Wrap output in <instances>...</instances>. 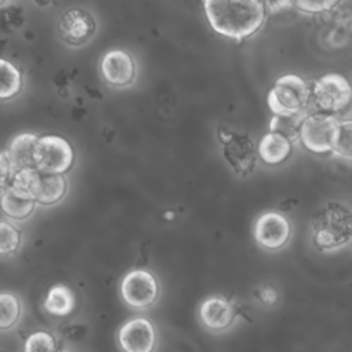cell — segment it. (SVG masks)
Returning <instances> with one entry per match:
<instances>
[{"mask_svg": "<svg viewBox=\"0 0 352 352\" xmlns=\"http://www.w3.org/2000/svg\"><path fill=\"white\" fill-rule=\"evenodd\" d=\"M10 3L8 1H0V7H3V6H8Z\"/></svg>", "mask_w": 352, "mask_h": 352, "instance_id": "obj_30", "label": "cell"}, {"mask_svg": "<svg viewBox=\"0 0 352 352\" xmlns=\"http://www.w3.org/2000/svg\"><path fill=\"white\" fill-rule=\"evenodd\" d=\"M293 151V143L282 135L267 132L257 143L258 158L267 165H279L286 161Z\"/></svg>", "mask_w": 352, "mask_h": 352, "instance_id": "obj_16", "label": "cell"}, {"mask_svg": "<svg viewBox=\"0 0 352 352\" xmlns=\"http://www.w3.org/2000/svg\"><path fill=\"white\" fill-rule=\"evenodd\" d=\"M100 73L107 84L113 87H126L133 81L136 67L128 52L113 50L102 58Z\"/></svg>", "mask_w": 352, "mask_h": 352, "instance_id": "obj_13", "label": "cell"}, {"mask_svg": "<svg viewBox=\"0 0 352 352\" xmlns=\"http://www.w3.org/2000/svg\"><path fill=\"white\" fill-rule=\"evenodd\" d=\"M11 186L28 192L34 202L41 205H54L60 201L66 192L67 184L62 175H47L36 168L22 169L12 173Z\"/></svg>", "mask_w": 352, "mask_h": 352, "instance_id": "obj_5", "label": "cell"}, {"mask_svg": "<svg viewBox=\"0 0 352 352\" xmlns=\"http://www.w3.org/2000/svg\"><path fill=\"white\" fill-rule=\"evenodd\" d=\"M209 25L219 34L242 40L254 34L265 19L264 1H204Z\"/></svg>", "mask_w": 352, "mask_h": 352, "instance_id": "obj_1", "label": "cell"}, {"mask_svg": "<svg viewBox=\"0 0 352 352\" xmlns=\"http://www.w3.org/2000/svg\"><path fill=\"white\" fill-rule=\"evenodd\" d=\"M38 136L34 133H19L16 135L8 146L7 158L11 165L12 173L22 169L36 168L34 165V150L38 142Z\"/></svg>", "mask_w": 352, "mask_h": 352, "instance_id": "obj_15", "label": "cell"}, {"mask_svg": "<svg viewBox=\"0 0 352 352\" xmlns=\"http://www.w3.org/2000/svg\"><path fill=\"white\" fill-rule=\"evenodd\" d=\"M333 153L341 158L352 160V122L338 125Z\"/></svg>", "mask_w": 352, "mask_h": 352, "instance_id": "obj_24", "label": "cell"}, {"mask_svg": "<svg viewBox=\"0 0 352 352\" xmlns=\"http://www.w3.org/2000/svg\"><path fill=\"white\" fill-rule=\"evenodd\" d=\"M221 153L230 168L239 177H248L256 168L258 153L254 139L248 132L219 128Z\"/></svg>", "mask_w": 352, "mask_h": 352, "instance_id": "obj_4", "label": "cell"}, {"mask_svg": "<svg viewBox=\"0 0 352 352\" xmlns=\"http://www.w3.org/2000/svg\"><path fill=\"white\" fill-rule=\"evenodd\" d=\"M308 114H309L308 110H302V111H298L294 114L272 116V118L270 120L268 129H270V132L282 135L289 142L294 143V142L300 140L301 126Z\"/></svg>", "mask_w": 352, "mask_h": 352, "instance_id": "obj_18", "label": "cell"}, {"mask_svg": "<svg viewBox=\"0 0 352 352\" xmlns=\"http://www.w3.org/2000/svg\"><path fill=\"white\" fill-rule=\"evenodd\" d=\"M234 305L221 296L205 298L198 309L201 323L210 331H223L228 329L235 319Z\"/></svg>", "mask_w": 352, "mask_h": 352, "instance_id": "obj_14", "label": "cell"}, {"mask_svg": "<svg viewBox=\"0 0 352 352\" xmlns=\"http://www.w3.org/2000/svg\"><path fill=\"white\" fill-rule=\"evenodd\" d=\"M25 352H56L55 338L47 331H34L26 340L23 345Z\"/></svg>", "mask_w": 352, "mask_h": 352, "instance_id": "obj_23", "label": "cell"}, {"mask_svg": "<svg viewBox=\"0 0 352 352\" xmlns=\"http://www.w3.org/2000/svg\"><path fill=\"white\" fill-rule=\"evenodd\" d=\"M44 308L54 316H67L74 308L73 292L65 285L52 286L44 300Z\"/></svg>", "mask_w": 352, "mask_h": 352, "instance_id": "obj_19", "label": "cell"}, {"mask_svg": "<svg viewBox=\"0 0 352 352\" xmlns=\"http://www.w3.org/2000/svg\"><path fill=\"white\" fill-rule=\"evenodd\" d=\"M351 98V82L340 73L322 74L311 87V103L315 106V111L334 116L348 104Z\"/></svg>", "mask_w": 352, "mask_h": 352, "instance_id": "obj_6", "label": "cell"}, {"mask_svg": "<svg viewBox=\"0 0 352 352\" xmlns=\"http://www.w3.org/2000/svg\"><path fill=\"white\" fill-rule=\"evenodd\" d=\"M257 297L263 304H274L276 301V292L272 287H263Z\"/></svg>", "mask_w": 352, "mask_h": 352, "instance_id": "obj_28", "label": "cell"}, {"mask_svg": "<svg viewBox=\"0 0 352 352\" xmlns=\"http://www.w3.org/2000/svg\"><path fill=\"white\" fill-rule=\"evenodd\" d=\"M21 88V72L11 62L0 59V99H10L15 96Z\"/></svg>", "mask_w": 352, "mask_h": 352, "instance_id": "obj_20", "label": "cell"}, {"mask_svg": "<svg viewBox=\"0 0 352 352\" xmlns=\"http://www.w3.org/2000/svg\"><path fill=\"white\" fill-rule=\"evenodd\" d=\"M118 344L122 352H154L155 329L146 318L129 319L118 330Z\"/></svg>", "mask_w": 352, "mask_h": 352, "instance_id": "obj_12", "label": "cell"}, {"mask_svg": "<svg viewBox=\"0 0 352 352\" xmlns=\"http://www.w3.org/2000/svg\"><path fill=\"white\" fill-rule=\"evenodd\" d=\"M312 242L319 250H336L352 242V209L329 202L311 219Z\"/></svg>", "mask_w": 352, "mask_h": 352, "instance_id": "obj_2", "label": "cell"}, {"mask_svg": "<svg viewBox=\"0 0 352 352\" xmlns=\"http://www.w3.org/2000/svg\"><path fill=\"white\" fill-rule=\"evenodd\" d=\"M21 245L19 231L8 221L0 220V254L10 256L18 250Z\"/></svg>", "mask_w": 352, "mask_h": 352, "instance_id": "obj_22", "label": "cell"}, {"mask_svg": "<svg viewBox=\"0 0 352 352\" xmlns=\"http://www.w3.org/2000/svg\"><path fill=\"white\" fill-rule=\"evenodd\" d=\"M58 34L70 47L85 45L96 33V21L94 15L80 7L67 8L58 19Z\"/></svg>", "mask_w": 352, "mask_h": 352, "instance_id": "obj_9", "label": "cell"}, {"mask_svg": "<svg viewBox=\"0 0 352 352\" xmlns=\"http://www.w3.org/2000/svg\"><path fill=\"white\" fill-rule=\"evenodd\" d=\"M264 6H265V11L271 14H278L294 7V3L293 1H264Z\"/></svg>", "mask_w": 352, "mask_h": 352, "instance_id": "obj_26", "label": "cell"}, {"mask_svg": "<svg viewBox=\"0 0 352 352\" xmlns=\"http://www.w3.org/2000/svg\"><path fill=\"white\" fill-rule=\"evenodd\" d=\"M0 205L6 216L14 220H22L33 213L36 202L28 192L10 186L1 194Z\"/></svg>", "mask_w": 352, "mask_h": 352, "instance_id": "obj_17", "label": "cell"}, {"mask_svg": "<svg viewBox=\"0 0 352 352\" xmlns=\"http://www.w3.org/2000/svg\"><path fill=\"white\" fill-rule=\"evenodd\" d=\"M292 226L289 220L274 210L260 214L253 227L256 242L268 250H276L285 246L290 238Z\"/></svg>", "mask_w": 352, "mask_h": 352, "instance_id": "obj_11", "label": "cell"}, {"mask_svg": "<svg viewBox=\"0 0 352 352\" xmlns=\"http://www.w3.org/2000/svg\"><path fill=\"white\" fill-rule=\"evenodd\" d=\"M10 176H12V170L7 155L0 154V187H3L7 183Z\"/></svg>", "mask_w": 352, "mask_h": 352, "instance_id": "obj_27", "label": "cell"}, {"mask_svg": "<svg viewBox=\"0 0 352 352\" xmlns=\"http://www.w3.org/2000/svg\"><path fill=\"white\" fill-rule=\"evenodd\" d=\"M334 117H336V120L340 124H342V122H352V98H351L348 104L341 111L334 114Z\"/></svg>", "mask_w": 352, "mask_h": 352, "instance_id": "obj_29", "label": "cell"}, {"mask_svg": "<svg viewBox=\"0 0 352 352\" xmlns=\"http://www.w3.org/2000/svg\"><path fill=\"white\" fill-rule=\"evenodd\" d=\"M22 314L19 298L12 294L3 292L0 293V330H10L14 327Z\"/></svg>", "mask_w": 352, "mask_h": 352, "instance_id": "obj_21", "label": "cell"}, {"mask_svg": "<svg viewBox=\"0 0 352 352\" xmlns=\"http://www.w3.org/2000/svg\"><path fill=\"white\" fill-rule=\"evenodd\" d=\"M60 352H62V351H60Z\"/></svg>", "mask_w": 352, "mask_h": 352, "instance_id": "obj_31", "label": "cell"}, {"mask_svg": "<svg viewBox=\"0 0 352 352\" xmlns=\"http://www.w3.org/2000/svg\"><path fill=\"white\" fill-rule=\"evenodd\" d=\"M337 4H338V1H333V0H327V1H296L294 7H297L302 12L319 14V12L330 11Z\"/></svg>", "mask_w": 352, "mask_h": 352, "instance_id": "obj_25", "label": "cell"}, {"mask_svg": "<svg viewBox=\"0 0 352 352\" xmlns=\"http://www.w3.org/2000/svg\"><path fill=\"white\" fill-rule=\"evenodd\" d=\"M338 125L340 122L336 120L334 116L320 111H312L304 120L300 133V142L311 153H333Z\"/></svg>", "mask_w": 352, "mask_h": 352, "instance_id": "obj_7", "label": "cell"}, {"mask_svg": "<svg viewBox=\"0 0 352 352\" xmlns=\"http://www.w3.org/2000/svg\"><path fill=\"white\" fill-rule=\"evenodd\" d=\"M311 103V87L298 74L280 76L267 94V104L274 116L294 114L308 110Z\"/></svg>", "mask_w": 352, "mask_h": 352, "instance_id": "obj_3", "label": "cell"}, {"mask_svg": "<svg viewBox=\"0 0 352 352\" xmlns=\"http://www.w3.org/2000/svg\"><path fill=\"white\" fill-rule=\"evenodd\" d=\"M121 297L126 305L143 309L150 307L158 296V285L155 278L144 270H133L128 272L120 286Z\"/></svg>", "mask_w": 352, "mask_h": 352, "instance_id": "obj_10", "label": "cell"}, {"mask_svg": "<svg viewBox=\"0 0 352 352\" xmlns=\"http://www.w3.org/2000/svg\"><path fill=\"white\" fill-rule=\"evenodd\" d=\"M74 160L72 144L55 135H47L38 139L34 150L36 169L47 175H62Z\"/></svg>", "mask_w": 352, "mask_h": 352, "instance_id": "obj_8", "label": "cell"}]
</instances>
